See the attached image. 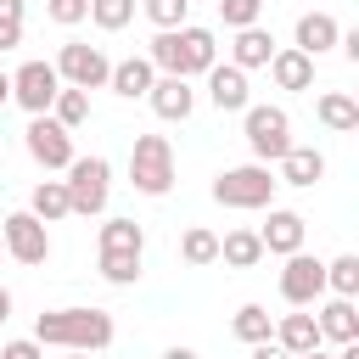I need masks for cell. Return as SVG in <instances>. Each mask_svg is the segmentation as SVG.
Segmentation results:
<instances>
[{
    "instance_id": "obj_35",
    "label": "cell",
    "mask_w": 359,
    "mask_h": 359,
    "mask_svg": "<svg viewBox=\"0 0 359 359\" xmlns=\"http://www.w3.org/2000/svg\"><path fill=\"white\" fill-rule=\"evenodd\" d=\"M45 17L62 22V28H79L90 17V0H45Z\"/></svg>"
},
{
    "instance_id": "obj_11",
    "label": "cell",
    "mask_w": 359,
    "mask_h": 359,
    "mask_svg": "<svg viewBox=\"0 0 359 359\" xmlns=\"http://www.w3.org/2000/svg\"><path fill=\"white\" fill-rule=\"evenodd\" d=\"M280 297H286L292 309L320 303V297H325V264H320V258H309L303 247H297V252H286V269H280Z\"/></svg>"
},
{
    "instance_id": "obj_24",
    "label": "cell",
    "mask_w": 359,
    "mask_h": 359,
    "mask_svg": "<svg viewBox=\"0 0 359 359\" xmlns=\"http://www.w3.org/2000/svg\"><path fill=\"white\" fill-rule=\"evenodd\" d=\"M219 258H224L230 269H252V264L264 258L258 230H230V236H219Z\"/></svg>"
},
{
    "instance_id": "obj_20",
    "label": "cell",
    "mask_w": 359,
    "mask_h": 359,
    "mask_svg": "<svg viewBox=\"0 0 359 359\" xmlns=\"http://www.w3.org/2000/svg\"><path fill=\"white\" fill-rule=\"evenodd\" d=\"M269 56H275V34L269 28H236V39H230V62L241 67V73H252V67H269Z\"/></svg>"
},
{
    "instance_id": "obj_38",
    "label": "cell",
    "mask_w": 359,
    "mask_h": 359,
    "mask_svg": "<svg viewBox=\"0 0 359 359\" xmlns=\"http://www.w3.org/2000/svg\"><path fill=\"white\" fill-rule=\"evenodd\" d=\"M163 359H196V348H180V342H174V348H168Z\"/></svg>"
},
{
    "instance_id": "obj_17",
    "label": "cell",
    "mask_w": 359,
    "mask_h": 359,
    "mask_svg": "<svg viewBox=\"0 0 359 359\" xmlns=\"http://www.w3.org/2000/svg\"><path fill=\"white\" fill-rule=\"evenodd\" d=\"M269 79H275V90H309L314 84V56H303L297 45H275Z\"/></svg>"
},
{
    "instance_id": "obj_23",
    "label": "cell",
    "mask_w": 359,
    "mask_h": 359,
    "mask_svg": "<svg viewBox=\"0 0 359 359\" xmlns=\"http://www.w3.org/2000/svg\"><path fill=\"white\" fill-rule=\"evenodd\" d=\"M28 213H34L39 224L67 219V213H73V208H67V185H62V180H39V185H34V196H28Z\"/></svg>"
},
{
    "instance_id": "obj_4",
    "label": "cell",
    "mask_w": 359,
    "mask_h": 359,
    "mask_svg": "<svg viewBox=\"0 0 359 359\" xmlns=\"http://www.w3.org/2000/svg\"><path fill=\"white\" fill-rule=\"evenodd\" d=\"M129 185L140 196H168L174 191V140L168 135H135V146H129Z\"/></svg>"
},
{
    "instance_id": "obj_12",
    "label": "cell",
    "mask_w": 359,
    "mask_h": 359,
    "mask_svg": "<svg viewBox=\"0 0 359 359\" xmlns=\"http://www.w3.org/2000/svg\"><path fill=\"white\" fill-rule=\"evenodd\" d=\"M146 101H151V112H157L163 123H185V118L196 112V90H191V79H180V73H157L151 90H146Z\"/></svg>"
},
{
    "instance_id": "obj_2",
    "label": "cell",
    "mask_w": 359,
    "mask_h": 359,
    "mask_svg": "<svg viewBox=\"0 0 359 359\" xmlns=\"http://www.w3.org/2000/svg\"><path fill=\"white\" fill-rule=\"evenodd\" d=\"M146 62H151L157 73H180V79H196V73H208V67L219 62V39H213V28H196V22H180V28H157V39H151Z\"/></svg>"
},
{
    "instance_id": "obj_34",
    "label": "cell",
    "mask_w": 359,
    "mask_h": 359,
    "mask_svg": "<svg viewBox=\"0 0 359 359\" xmlns=\"http://www.w3.org/2000/svg\"><path fill=\"white\" fill-rule=\"evenodd\" d=\"M219 17H224L230 34H236V28H252V22L264 17V0H219Z\"/></svg>"
},
{
    "instance_id": "obj_27",
    "label": "cell",
    "mask_w": 359,
    "mask_h": 359,
    "mask_svg": "<svg viewBox=\"0 0 359 359\" xmlns=\"http://www.w3.org/2000/svg\"><path fill=\"white\" fill-rule=\"evenodd\" d=\"M101 252H146V230L135 219H107L101 224Z\"/></svg>"
},
{
    "instance_id": "obj_31",
    "label": "cell",
    "mask_w": 359,
    "mask_h": 359,
    "mask_svg": "<svg viewBox=\"0 0 359 359\" xmlns=\"http://www.w3.org/2000/svg\"><path fill=\"white\" fill-rule=\"evenodd\" d=\"M101 280L107 286H135L140 280V252H101Z\"/></svg>"
},
{
    "instance_id": "obj_28",
    "label": "cell",
    "mask_w": 359,
    "mask_h": 359,
    "mask_svg": "<svg viewBox=\"0 0 359 359\" xmlns=\"http://www.w3.org/2000/svg\"><path fill=\"white\" fill-rule=\"evenodd\" d=\"M180 258H185V264H196V269H202V264H219V236H213V230H202V224H191V230L180 236Z\"/></svg>"
},
{
    "instance_id": "obj_19",
    "label": "cell",
    "mask_w": 359,
    "mask_h": 359,
    "mask_svg": "<svg viewBox=\"0 0 359 359\" xmlns=\"http://www.w3.org/2000/svg\"><path fill=\"white\" fill-rule=\"evenodd\" d=\"M314 325H320V342H353L359 337V309H353V297H331V303H320V314H314Z\"/></svg>"
},
{
    "instance_id": "obj_18",
    "label": "cell",
    "mask_w": 359,
    "mask_h": 359,
    "mask_svg": "<svg viewBox=\"0 0 359 359\" xmlns=\"http://www.w3.org/2000/svg\"><path fill=\"white\" fill-rule=\"evenodd\" d=\"M151 79H157V67H151L146 56H123V62H112V73H107V90H112V95H123V101H146Z\"/></svg>"
},
{
    "instance_id": "obj_36",
    "label": "cell",
    "mask_w": 359,
    "mask_h": 359,
    "mask_svg": "<svg viewBox=\"0 0 359 359\" xmlns=\"http://www.w3.org/2000/svg\"><path fill=\"white\" fill-rule=\"evenodd\" d=\"M0 359H45V348H39L34 337H11V342L0 348Z\"/></svg>"
},
{
    "instance_id": "obj_39",
    "label": "cell",
    "mask_w": 359,
    "mask_h": 359,
    "mask_svg": "<svg viewBox=\"0 0 359 359\" xmlns=\"http://www.w3.org/2000/svg\"><path fill=\"white\" fill-rule=\"evenodd\" d=\"M6 320H11V292L0 286V325H6Z\"/></svg>"
},
{
    "instance_id": "obj_42",
    "label": "cell",
    "mask_w": 359,
    "mask_h": 359,
    "mask_svg": "<svg viewBox=\"0 0 359 359\" xmlns=\"http://www.w3.org/2000/svg\"><path fill=\"white\" fill-rule=\"evenodd\" d=\"M67 359H95V353H67Z\"/></svg>"
},
{
    "instance_id": "obj_6",
    "label": "cell",
    "mask_w": 359,
    "mask_h": 359,
    "mask_svg": "<svg viewBox=\"0 0 359 359\" xmlns=\"http://www.w3.org/2000/svg\"><path fill=\"white\" fill-rule=\"evenodd\" d=\"M241 135L252 146V163H280L292 146V118L286 107H241Z\"/></svg>"
},
{
    "instance_id": "obj_9",
    "label": "cell",
    "mask_w": 359,
    "mask_h": 359,
    "mask_svg": "<svg viewBox=\"0 0 359 359\" xmlns=\"http://www.w3.org/2000/svg\"><path fill=\"white\" fill-rule=\"evenodd\" d=\"M56 90H62V79H56V62H22V67L11 73V101H17L28 118L50 112Z\"/></svg>"
},
{
    "instance_id": "obj_14",
    "label": "cell",
    "mask_w": 359,
    "mask_h": 359,
    "mask_svg": "<svg viewBox=\"0 0 359 359\" xmlns=\"http://www.w3.org/2000/svg\"><path fill=\"white\" fill-rule=\"evenodd\" d=\"M208 101H213L219 112H241V107H252V95H247V73H241L236 62H213V67H208Z\"/></svg>"
},
{
    "instance_id": "obj_26",
    "label": "cell",
    "mask_w": 359,
    "mask_h": 359,
    "mask_svg": "<svg viewBox=\"0 0 359 359\" xmlns=\"http://www.w3.org/2000/svg\"><path fill=\"white\" fill-rule=\"evenodd\" d=\"M50 118H56L62 129H79V123H90V90H73V84H62V90H56V101H50Z\"/></svg>"
},
{
    "instance_id": "obj_1",
    "label": "cell",
    "mask_w": 359,
    "mask_h": 359,
    "mask_svg": "<svg viewBox=\"0 0 359 359\" xmlns=\"http://www.w3.org/2000/svg\"><path fill=\"white\" fill-rule=\"evenodd\" d=\"M34 342L62 348V353H101L112 348V314L107 309H45L34 320Z\"/></svg>"
},
{
    "instance_id": "obj_21",
    "label": "cell",
    "mask_w": 359,
    "mask_h": 359,
    "mask_svg": "<svg viewBox=\"0 0 359 359\" xmlns=\"http://www.w3.org/2000/svg\"><path fill=\"white\" fill-rule=\"evenodd\" d=\"M275 342L286 348V353H309V348H320V325H314V314H280L275 320Z\"/></svg>"
},
{
    "instance_id": "obj_37",
    "label": "cell",
    "mask_w": 359,
    "mask_h": 359,
    "mask_svg": "<svg viewBox=\"0 0 359 359\" xmlns=\"http://www.w3.org/2000/svg\"><path fill=\"white\" fill-rule=\"evenodd\" d=\"M252 359H292V353H286V348L269 337V342H252Z\"/></svg>"
},
{
    "instance_id": "obj_29",
    "label": "cell",
    "mask_w": 359,
    "mask_h": 359,
    "mask_svg": "<svg viewBox=\"0 0 359 359\" xmlns=\"http://www.w3.org/2000/svg\"><path fill=\"white\" fill-rule=\"evenodd\" d=\"M325 292L331 297H359V258L353 252H342V258L325 264Z\"/></svg>"
},
{
    "instance_id": "obj_16",
    "label": "cell",
    "mask_w": 359,
    "mask_h": 359,
    "mask_svg": "<svg viewBox=\"0 0 359 359\" xmlns=\"http://www.w3.org/2000/svg\"><path fill=\"white\" fill-rule=\"evenodd\" d=\"M337 39H342V28H337V17L331 11H303L297 17V50L303 56H325V50H337Z\"/></svg>"
},
{
    "instance_id": "obj_3",
    "label": "cell",
    "mask_w": 359,
    "mask_h": 359,
    "mask_svg": "<svg viewBox=\"0 0 359 359\" xmlns=\"http://www.w3.org/2000/svg\"><path fill=\"white\" fill-rule=\"evenodd\" d=\"M275 191H280V180H275L269 163H236V168H219V180H213V202L241 208V213L275 208Z\"/></svg>"
},
{
    "instance_id": "obj_8",
    "label": "cell",
    "mask_w": 359,
    "mask_h": 359,
    "mask_svg": "<svg viewBox=\"0 0 359 359\" xmlns=\"http://www.w3.org/2000/svg\"><path fill=\"white\" fill-rule=\"evenodd\" d=\"M22 146H28V157L45 168V174H56V168H67L79 151H73V129H62L50 112H39V118H28V129H22Z\"/></svg>"
},
{
    "instance_id": "obj_10",
    "label": "cell",
    "mask_w": 359,
    "mask_h": 359,
    "mask_svg": "<svg viewBox=\"0 0 359 359\" xmlns=\"http://www.w3.org/2000/svg\"><path fill=\"white\" fill-rule=\"evenodd\" d=\"M0 241H6V258H17V264H45L50 258V230L28 208L0 219Z\"/></svg>"
},
{
    "instance_id": "obj_13",
    "label": "cell",
    "mask_w": 359,
    "mask_h": 359,
    "mask_svg": "<svg viewBox=\"0 0 359 359\" xmlns=\"http://www.w3.org/2000/svg\"><path fill=\"white\" fill-rule=\"evenodd\" d=\"M303 236H309V224H303V213H292V208H269V219L258 224V241H264V252H275V258L297 252Z\"/></svg>"
},
{
    "instance_id": "obj_15",
    "label": "cell",
    "mask_w": 359,
    "mask_h": 359,
    "mask_svg": "<svg viewBox=\"0 0 359 359\" xmlns=\"http://www.w3.org/2000/svg\"><path fill=\"white\" fill-rule=\"evenodd\" d=\"M275 180H280V185H297V191L320 185V180H325V151H314V146H286Z\"/></svg>"
},
{
    "instance_id": "obj_30",
    "label": "cell",
    "mask_w": 359,
    "mask_h": 359,
    "mask_svg": "<svg viewBox=\"0 0 359 359\" xmlns=\"http://www.w3.org/2000/svg\"><path fill=\"white\" fill-rule=\"evenodd\" d=\"M90 22L101 34H118V28L135 22V0H90Z\"/></svg>"
},
{
    "instance_id": "obj_22",
    "label": "cell",
    "mask_w": 359,
    "mask_h": 359,
    "mask_svg": "<svg viewBox=\"0 0 359 359\" xmlns=\"http://www.w3.org/2000/svg\"><path fill=\"white\" fill-rule=\"evenodd\" d=\"M314 112H320V123H325V129H337V135L359 129V101H353L348 90H325V95L314 101Z\"/></svg>"
},
{
    "instance_id": "obj_7",
    "label": "cell",
    "mask_w": 359,
    "mask_h": 359,
    "mask_svg": "<svg viewBox=\"0 0 359 359\" xmlns=\"http://www.w3.org/2000/svg\"><path fill=\"white\" fill-rule=\"evenodd\" d=\"M107 73H112V62H107V50H101V45L67 39V45L56 50V79H62V84H73V90H107Z\"/></svg>"
},
{
    "instance_id": "obj_32",
    "label": "cell",
    "mask_w": 359,
    "mask_h": 359,
    "mask_svg": "<svg viewBox=\"0 0 359 359\" xmlns=\"http://www.w3.org/2000/svg\"><path fill=\"white\" fill-rule=\"evenodd\" d=\"M22 22H28V6L22 0H0V50L22 45Z\"/></svg>"
},
{
    "instance_id": "obj_40",
    "label": "cell",
    "mask_w": 359,
    "mask_h": 359,
    "mask_svg": "<svg viewBox=\"0 0 359 359\" xmlns=\"http://www.w3.org/2000/svg\"><path fill=\"white\" fill-rule=\"evenodd\" d=\"M6 101H11V73L0 67V107H6Z\"/></svg>"
},
{
    "instance_id": "obj_25",
    "label": "cell",
    "mask_w": 359,
    "mask_h": 359,
    "mask_svg": "<svg viewBox=\"0 0 359 359\" xmlns=\"http://www.w3.org/2000/svg\"><path fill=\"white\" fill-rule=\"evenodd\" d=\"M230 331L252 348V342H269V337H275V320H269V309H264V303H241V309H236V320H230Z\"/></svg>"
},
{
    "instance_id": "obj_43",
    "label": "cell",
    "mask_w": 359,
    "mask_h": 359,
    "mask_svg": "<svg viewBox=\"0 0 359 359\" xmlns=\"http://www.w3.org/2000/svg\"><path fill=\"white\" fill-rule=\"evenodd\" d=\"M0 258H6V241H0Z\"/></svg>"
},
{
    "instance_id": "obj_41",
    "label": "cell",
    "mask_w": 359,
    "mask_h": 359,
    "mask_svg": "<svg viewBox=\"0 0 359 359\" xmlns=\"http://www.w3.org/2000/svg\"><path fill=\"white\" fill-rule=\"evenodd\" d=\"M292 359H337V353H325V348H309V353H292Z\"/></svg>"
},
{
    "instance_id": "obj_33",
    "label": "cell",
    "mask_w": 359,
    "mask_h": 359,
    "mask_svg": "<svg viewBox=\"0 0 359 359\" xmlns=\"http://www.w3.org/2000/svg\"><path fill=\"white\" fill-rule=\"evenodd\" d=\"M140 11L157 22V28H180L191 17V0H140Z\"/></svg>"
},
{
    "instance_id": "obj_5",
    "label": "cell",
    "mask_w": 359,
    "mask_h": 359,
    "mask_svg": "<svg viewBox=\"0 0 359 359\" xmlns=\"http://www.w3.org/2000/svg\"><path fill=\"white\" fill-rule=\"evenodd\" d=\"M67 208L73 213H84V219H95V213H107V191H112V163L107 157H73L67 163Z\"/></svg>"
}]
</instances>
